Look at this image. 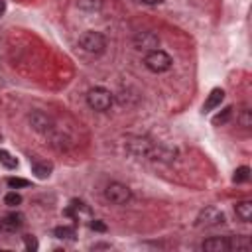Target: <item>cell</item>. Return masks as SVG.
Here are the masks:
<instances>
[{"label": "cell", "instance_id": "1", "mask_svg": "<svg viewBox=\"0 0 252 252\" xmlns=\"http://www.w3.org/2000/svg\"><path fill=\"white\" fill-rule=\"evenodd\" d=\"M87 104L93 108V110H98V112H104L112 106V94L110 91H106L104 87H94L87 93Z\"/></svg>", "mask_w": 252, "mask_h": 252}, {"label": "cell", "instance_id": "2", "mask_svg": "<svg viewBox=\"0 0 252 252\" xmlns=\"http://www.w3.org/2000/svg\"><path fill=\"white\" fill-rule=\"evenodd\" d=\"M171 57L161 51V49H154V51H148L146 57H144V65L152 71V73H163L171 67Z\"/></svg>", "mask_w": 252, "mask_h": 252}, {"label": "cell", "instance_id": "3", "mask_svg": "<svg viewBox=\"0 0 252 252\" xmlns=\"http://www.w3.org/2000/svg\"><path fill=\"white\" fill-rule=\"evenodd\" d=\"M79 45L87 51V53H102L106 49V37L100 33V32H85L81 37H79Z\"/></svg>", "mask_w": 252, "mask_h": 252}, {"label": "cell", "instance_id": "4", "mask_svg": "<svg viewBox=\"0 0 252 252\" xmlns=\"http://www.w3.org/2000/svg\"><path fill=\"white\" fill-rule=\"evenodd\" d=\"M104 197H106V201H110V203H114V205H124V203L130 201L132 193H130L128 185L118 183V181H112V183L106 185V189H104Z\"/></svg>", "mask_w": 252, "mask_h": 252}, {"label": "cell", "instance_id": "5", "mask_svg": "<svg viewBox=\"0 0 252 252\" xmlns=\"http://www.w3.org/2000/svg\"><path fill=\"white\" fill-rule=\"evenodd\" d=\"M134 45L142 51H154V49L159 47V37H158V33H154L150 30L138 32L136 37H134Z\"/></svg>", "mask_w": 252, "mask_h": 252}, {"label": "cell", "instance_id": "6", "mask_svg": "<svg viewBox=\"0 0 252 252\" xmlns=\"http://www.w3.org/2000/svg\"><path fill=\"white\" fill-rule=\"evenodd\" d=\"M63 215L65 217H71L75 220H93V213H91L89 205L83 203V201H77V199L71 201V205L63 211Z\"/></svg>", "mask_w": 252, "mask_h": 252}, {"label": "cell", "instance_id": "7", "mask_svg": "<svg viewBox=\"0 0 252 252\" xmlns=\"http://www.w3.org/2000/svg\"><path fill=\"white\" fill-rule=\"evenodd\" d=\"M224 220V215L217 207H207L205 211L199 213L197 217V226H215Z\"/></svg>", "mask_w": 252, "mask_h": 252}, {"label": "cell", "instance_id": "8", "mask_svg": "<svg viewBox=\"0 0 252 252\" xmlns=\"http://www.w3.org/2000/svg\"><path fill=\"white\" fill-rule=\"evenodd\" d=\"M177 156V152L169 146H152L150 152H148V158L150 159H158V161H173Z\"/></svg>", "mask_w": 252, "mask_h": 252}, {"label": "cell", "instance_id": "9", "mask_svg": "<svg viewBox=\"0 0 252 252\" xmlns=\"http://www.w3.org/2000/svg\"><path fill=\"white\" fill-rule=\"evenodd\" d=\"M30 124L33 126V130H37V132H49L51 130V118L47 116V114H43V112H32L30 114Z\"/></svg>", "mask_w": 252, "mask_h": 252}, {"label": "cell", "instance_id": "10", "mask_svg": "<svg viewBox=\"0 0 252 252\" xmlns=\"http://www.w3.org/2000/svg\"><path fill=\"white\" fill-rule=\"evenodd\" d=\"M201 248L207 250V252H226V250H228V238H222V236L207 238V240L201 244Z\"/></svg>", "mask_w": 252, "mask_h": 252}, {"label": "cell", "instance_id": "11", "mask_svg": "<svg viewBox=\"0 0 252 252\" xmlns=\"http://www.w3.org/2000/svg\"><path fill=\"white\" fill-rule=\"evenodd\" d=\"M22 224H24V217H22L20 213H10V215H6V217L0 220V228H6V230H10V232L18 230Z\"/></svg>", "mask_w": 252, "mask_h": 252}, {"label": "cell", "instance_id": "12", "mask_svg": "<svg viewBox=\"0 0 252 252\" xmlns=\"http://www.w3.org/2000/svg\"><path fill=\"white\" fill-rule=\"evenodd\" d=\"M152 146H154V144H152L150 140H146V138H136V140L128 142L130 152H134L136 156H148V152H150Z\"/></svg>", "mask_w": 252, "mask_h": 252}, {"label": "cell", "instance_id": "13", "mask_svg": "<svg viewBox=\"0 0 252 252\" xmlns=\"http://www.w3.org/2000/svg\"><path fill=\"white\" fill-rule=\"evenodd\" d=\"M222 98H224V91H222V89H213V91H211V94H209V98H207V100H205V104H203V110H205V112H209V110H213V108L220 106Z\"/></svg>", "mask_w": 252, "mask_h": 252}, {"label": "cell", "instance_id": "14", "mask_svg": "<svg viewBox=\"0 0 252 252\" xmlns=\"http://www.w3.org/2000/svg\"><path fill=\"white\" fill-rule=\"evenodd\" d=\"M51 169H53V165H51V163H45V161H33V163H32V171H33L39 179H47V177L51 175Z\"/></svg>", "mask_w": 252, "mask_h": 252}, {"label": "cell", "instance_id": "15", "mask_svg": "<svg viewBox=\"0 0 252 252\" xmlns=\"http://www.w3.org/2000/svg\"><path fill=\"white\" fill-rule=\"evenodd\" d=\"M236 217H238L240 220H244V222H250V219H252V203H250V201L238 203V205H236Z\"/></svg>", "mask_w": 252, "mask_h": 252}, {"label": "cell", "instance_id": "16", "mask_svg": "<svg viewBox=\"0 0 252 252\" xmlns=\"http://www.w3.org/2000/svg\"><path fill=\"white\" fill-rule=\"evenodd\" d=\"M250 238L248 236H232L228 238V250H248Z\"/></svg>", "mask_w": 252, "mask_h": 252}, {"label": "cell", "instance_id": "17", "mask_svg": "<svg viewBox=\"0 0 252 252\" xmlns=\"http://www.w3.org/2000/svg\"><path fill=\"white\" fill-rule=\"evenodd\" d=\"M53 232H55V236H57V238H63V240H73V238H75V234H77L73 226H57Z\"/></svg>", "mask_w": 252, "mask_h": 252}, {"label": "cell", "instance_id": "18", "mask_svg": "<svg viewBox=\"0 0 252 252\" xmlns=\"http://www.w3.org/2000/svg\"><path fill=\"white\" fill-rule=\"evenodd\" d=\"M0 163H2L6 169H16V167H18V159L12 158L6 150H0Z\"/></svg>", "mask_w": 252, "mask_h": 252}, {"label": "cell", "instance_id": "19", "mask_svg": "<svg viewBox=\"0 0 252 252\" xmlns=\"http://www.w3.org/2000/svg\"><path fill=\"white\" fill-rule=\"evenodd\" d=\"M77 6L81 10H87V12H94L102 6V0H77Z\"/></svg>", "mask_w": 252, "mask_h": 252}, {"label": "cell", "instance_id": "20", "mask_svg": "<svg viewBox=\"0 0 252 252\" xmlns=\"http://www.w3.org/2000/svg\"><path fill=\"white\" fill-rule=\"evenodd\" d=\"M248 179H250V167H246V165L238 167V169L234 171V175H232V181H234V183H244V181H248Z\"/></svg>", "mask_w": 252, "mask_h": 252}, {"label": "cell", "instance_id": "21", "mask_svg": "<svg viewBox=\"0 0 252 252\" xmlns=\"http://www.w3.org/2000/svg\"><path fill=\"white\" fill-rule=\"evenodd\" d=\"M4 203H6V205H10V207H16V205H20V203H22V195H20V193H16V191H10V193L4 197Z\"/></svg>", "mask_w": 252, "mask_h": 252}, {"label": "cell", "instance_id": "22", "mask_svg": "<svg viewBox=\"0 0 252 252\" xmlns=\"http://www.w3.org/2000/svg\"><path fill=\"white\" fill-rule=\"evenodd\" d=\"M6 183H8L12 189H18V187H28V185H30V181H28V179H22V177H8V179H6Z\"/></svg>", "mask_w": 252, "mask_h": 252}, {"label": "cell", "instance_id": "23", "mask_svg": "<svg viewBox=\"0 0 252 252\" xmlns=\"http://www.w3.org/2000/svg\"><path fill=\"white\" fill-rule=\"evenodd\" d=\"M230 116H232V108H230V106H226V108L222 110V114H217V116L213 118V122H215V124H224Z\"/></svg>", "mask_w": 252, "mask_h": 252}, {"label": "cell", "instance_id": "24", "mask_svg": "<svg viewBox=\"0 0 252 252\" xmlns=\"http://www.w3.org/2000/svg\"><path fill=\"white\" fill-rule=\"evenodd\" d=\"M89 224H91V228L96 230V232H106V224H104L102 220H94V219H93Z\"/></svg>", "mask_w": 252, "mask_h": 252}, {"label": "cell", "instance_id": "25", "mask_svg": "<svg viewBox=\"0 0 252 252\" xmlns=\"http://www.w3.org/2000/svg\"><path fill=\"white\" fill-rule=\"evenodd\" d=\"M24 242H26V248H28V250H32V252L37 250V240H35L33 236H30V234L24 236Z\"/></svg>", "mask_w": 252, "mask_h": 252}, {"label": "cell", "instance_id": "26", "mask_svg": "<svg viewBox=\"0 0 252 252\" xmlns=\"http://www.w3.org/2000/svg\"><path fill=\"white\" fill-rule=\"evenodd\" d=\"M242 124H244V126H250V118H248V110H244V114H242Z\"/></svg>", "mask_w": 252, "mask_h": 252}, {"label": "cell", "instance_id": "27", "mask_svg": "<svg viewBox=\"0 0 252 252\" xmlns=\"http://www.w3.org/2000/svg\"><path fill=\"white\" fill-rule=\"evenodd\" d=\"M144 4H150V6H154V4H161L163 0H142Z\"/></svg>", "mask_w": 252, "mask_h": 252}, {"label": "cell", "instance_id": "28", "mask_svg": "<svg viewBox=\"0 0 252 252\" xmlns=\"http://www.w3.org/2000/svg\"><path fill=\"white\" fill-rule=\"evenodd\" d=\"M4 10H6V4H4V0H0V16L4 14Z\"/></svg>", "mask_w": 252, "mask_h": 252}]
</instances>
